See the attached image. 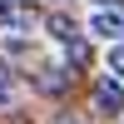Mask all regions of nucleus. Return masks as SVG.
I'll return each mask as SVG.
<instances>
[{"label":"nucleus","instance_id":"39448f33","mask_svg":"<svg viewBox=\"0 0 124 124\" xmlns=\"http://www.w3.org/2000/svg\"><path fill=\"white\" fill-rule=\"evenodd\" d=\"M10 99H15V75L10 65H0V109H10Z\"/></svg>","mask_w":124,"mask_h":124},{"label":"nucleus","instance_id":"f03ea898","mask_svg":"<svg viewBox=\"0 0 124 124\" xmlns=\"http://www.w3.org/2000/svg\"><path fill=\"white\" fill-rule=\"evenodd\" d=\"M45 30H50V40H55V45H65V55H70V65H75V70L89 60L85 40H79V25H75L70 15H50V20H45Z\"/></svg>","mask_w":124,"mask_h":124},{"label":"nucleus","instance_id":"7ed1b4c3","mask_svg":"<svg viewBox=\"0 0 124 124\" xmlns=\"http://www.w3.org/2000/svg\"><path fill=\"white\" fill-rule=\"evenodd\" d=\"M94 104H99V114H124V79L114 70L94 79Z\"/></svg>","mask_w":124,"mask_h":124},{"label":"nucleus","instance_id":"423d86ee","mask_svg":"<svg viewBox=\"0 0 124 124\" xmlns=\"http://www.w3.org/2000/svg\"><path fill=\"white\" fill-rule=\"evenodd\" d=\"M109 70L124 79V40H114V50H109Z\"/></svg>","mask_w":124,"mask_h":124},{"label":"nucleus","instance_id":"f257e3e1","mask_svg":"<svg viewBox=\"0 0 124 124\" xmlns=\"http://www.w3.org/2000/svg\"><path fill=\"white\" fill-rule=\"evenodd\" d=\"M35 25H40V10L30 0H0V30L5 35L25 40V35H35Z\"/></svg>","mask_w":124,"mask_h":124},{"label":"nucleus","instance_id":"0eeeda50","mask_svg":"<svg viewBox=\"0 0 124 124\" xmlns=\"http://www.w3.org/2000/svg\"><path fill=\"white\" fill-rule=\"evenodd\" d=\"M94 5H114V0H94Z\"/></svg>","mask_w":124,"mask_h":124},{"label":"nucleus","instance_id":"20e7f679","mask_svg":"<svg viewBox=\"0 0 124 124\" xmlns=\"http://www.w3.org/2000/svg\"><path fill=\"white\" fill-rule=\"evenodd\" d=\"M89 35H104V40H124V5H94L89 15Z\"/></svg>","mask_w":124,"mask_h":124}]
</instances>
